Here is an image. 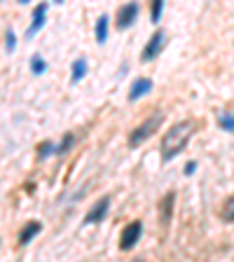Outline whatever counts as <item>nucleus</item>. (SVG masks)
Segmentation results:
<instances>
[{
	"mask_svg": "<svg viewBox=\"0 0 234 262\" xmlns=\"http://www.w3.org/2000/svg\"><path fill=\"white\" fill-rule=\"evenodd\" d=\"M164 0H155V3H150V21L152 23H159V19H162L164 14Z\"/></svg>",
	"mask_w": 234,
	"mask_h": 262,
	"instance_id": "17",
	"label": "nucleus"
},
{
	"mask_svg": "<svg viewBox=\"0 0 234 262\" xmlns=\"http://www.w3.org/2000/svg\"><path fill=\"white\" fill-rule=\"evenodd\" d=\"M31 73H33V75H42V73H47V59H42L40 54L31 56Z\"/></svg>",
	"mask_w": 234,
	"mask_h": 262,
	"instance_id": "16",
	"label": "nucleus"
},
{
	"mask_svg": "<svg viewBox=\"0 0 234 262\" xmlns=\"http://www.w3.org/2000/svg\"><path fill=\"white\" fill-rule=\"evenodd\" d=\"M108 35H110V17H108V14H101V17L96 19V26H94V38L99 45H106Z\"/></svg>",
	"mask_w": 234,
	"mask_h": 262,
	"instance_id": "12",
	"label": "nucleus"
},
{
	"mask_svg": "<svg viewBox=\"0 0 234 262\" xmlns=\"http://www.w3.org/2000/svg\"><path fill=\"white\" fill-rule=\"evenodd\" d=\"M56 155V145L52 143V140H42V143L38 145V159H47V157Z\"/></svg>",
	"mask_w": 234,
	"mask_h": 262,
	"instance_id": "18",
	"label": "nucleus"
},
{
	"mask_svg": "<svg viewBox=\"0 0 234 262\" xmlns=\"http://www.w3.org/2000/svg\"><path fill=\"white\" fill-rule=\"evenodd\" d=\"M173 208H176V192L169 190L167 195L159 199V204H157V216H159V227L167 229L169 225H171L173 220Z\"/></svg>",
	"mask_w": 234,
	"mask_h": 262,
	"instance_id": "6",
	"label": "nucleus"
},
{
	"mask_svg": "<svg viewBox=\"0 0 234 262\" xmlns=\"http://www.w3.org/2000/svg\"><path fill=\"white\" fill-rule=\"evenodd\" d=\"M47 10H50V5L47 3H38V5L33 7V14H31V26L26 28V38H35V35L45 28L47 23Z\"/></svg>",
	"mask_w": 234,
	"mask_h": 262,
	"instance_id": "8",
	"label": "nucleus"
},
{
	"mask_svg": "<svg viewBox=\"0 0 234 262\" xmlns=\"http://www.w3.org/2000/svg\"><path fill=\"white\" fill-rule=\"evenodd\" d=\"M5 47H7V52H10V54H14V52H17V35H14V31H7V35H5Z\"/></svg>",
	"mask_w": 234,
	"mask_h": 262,
	"instance_id": "19",
	"label": "nucleus"
},
{
	"mask_svg": "<svg viewBox=\"0 0 234 262\" xmlns=\"http://www.w3.org/2000/svg\"><path fill=\"white\" fill-rule=\"evenodd\" d=\"M195 171H197V162H195V159H190V162H185L183 173L188 176V178H190V176H195Z\"/></svg>",
	"mask_w": 234,
	"mask_h": 262,
	"instance_id": "20",
	"label": "nucleus"
},
{
	"mask_svg": "<svg viewBox=\"0 0 234 262\" xmlns=\"http://www.w3.org/2000/svg\"><path fill=\"white\" fill-rule=\"evenodd\" d=\"M143 236V223L141 220H131L127 227H122V234H120V251H131L136 244Z\"/></svg>",
	"mask_w": 234,
	"mask_h": 262,
	"instance_id": "5",
	"label": "nucleus"
},
{
	"mask_svg": "<svg viewBox=\"0 0 234 262\" xmlns=\"http://www.w3.org/2000/svg\"><path fill=\"white\" fill-rule=\"evenodd\" d=\"M164 47H167V33H164L162 28H157L155 33L148 38L143 52H141V61L150 63V61H155V59H159V54L164 52Z\"/></svg>",
	"mask_w": 234,
	"mask_h": 262,
	"instance_id": "3",
	"label": "nucleus"
},
{
	"mask_svg": "<svg viewBox=\"0 0 234 262\" xmlns=\"http://www.w3.org/2000/svg\"><path fill=\"white\" fill-rule=\"evenodd\" d=\"M87 73H89V61L84 59V56H78V59H73L71 63V82L73 84H80L84 78H87Z\"/></svg>",
	"mask_w": 234,
	"mask_h": 262,
	"instance_id": "11",
	"label": "nucleus"
},
{
	"mask_svg": "<svg viewBox=\"0 0 234 262\" xmlns=\"http://www.w3.org/2000/svg\"><path fill=\"white\" fill-rule=\"evenodd\" d=\"M155 89V82H152L150 78H145V75H141V78H136L134 82H131V87H129V103H136L138 99H143V96H148L150 91Z\"/></svg>",
	"mask_w": 234,
	"mask_h": 262,
	"instance_id": "9",
	"label": "nucleus"
},
{
	"mask_svg": "<svg viewBox=\"0 0 234 262\" xmlns=\"http://www.w3.org/2000/svg\"><path fill=\"white\" fill-rule=\"evenodd\" d=\"M216 122H218V127L223 129V131H227V134H234V112H229V110L218 112Z\"/></svg>",
	"mask_w": 234,
	"mask_h": 262,
	"instance_id": "13",
	"label": "nucleus"
},
{
	"mask_svg": "<svg viewBox=\"0 0 234 262\" xmlns=\"http://www.w3.org/2000/svg\"><path fill=\"white\" fill-rule=\"evenodd\" d=\"M164 117H167V115H164L162 110H152L143 122L136 124V127L129 131V140H127L129 148H138L141 143H145L148 138H152V136L159 131V127L164 124Z\"/></svg>",
	"mask_w": 234,
	"mask_h": 262,
	"instance_id": "2",
	"label": "nucleus"
},
{
	"mask_svg": "<svg viewBox=\"0 0 234 262\" xmlns=\"http://www.w3.org/2000/svg\"><path fill=\"white\" fill-rule=\"evenodd\" d=\"M138 14H141L138 3H124V5H120L117 12H115L117 31H127V28H131L136 23V19H138Z\"/></svg>",
	"mask_w": 234,
	"mask_h": 262,
	"instance_id": "4",
	"label": "nucleus"
},
{
	"mask_svg": "<svg viewBox=\"0 0 234 262\" xmlns=\"http://www.w3.org/2000/svg\"><path fill=\"white\" fill-rule=\"evenodd\" d=\"M73 145H75V134H66L61 138V143L56 145V157H63L73 150Z\"/></svg>",
	"mask_w": 234,
	"mask_h": 262,
	"instance_id": "15",
	"label": "nucleus"
},
{
	"mask_svg": "<svg viewBox=\"0 0 234 262\" xmlns=\"http://www.w3.org/2000/svg\"><path fill=\"white\" fill-rule=\"evenodd\" d=\"M108 211H110V197L103 195L99 201H96L94 206L89 208V211L84 213L82 218V225H96V223H103L108 216Z\"/></svg>",
	"mask_w": 234,
	"mask_h": 262,
	"instance_id": "7",
	"label": "nucleus"
},
{
	"mask_svg": "<svg viewBox=\"0 0 234 262\" xmlns=\"http://www.w3.org/2000/svg\"><path fill=\"white\" fill-rule=\"evenodd\" d=\"M134 262H145V260H134Z\"/></svg>",
	"mask_w": 234,
	"mask_h": 262,
	"instance_id": "21",
	"label": "nucleus"
},
{
	"mask_svg": "<svg viewBox=\"0 0 234 262\" xmlns=\"http://www.w3.org/2000/svg\"><path fill=\"white\" fill-rule=\"evenodd\" d=\"M199 122L192 117H185L180 122L171 124L169 131L162 136V145H159V152H162V162H171L180 152L188 148V143L192 140V136L197 134Z\"/></svg>",
	"mask_w": 234,
	"mask_h": 262,
	"instance_id": "1",
	"label": "nucleus"
},
{
	"mask_svg": "<svg viewBox=\"0 0 234 262\" xmlns=\"http://www.w3.org/2000/svg\"><path fill=\"white\" fill-rule=\"evenodd\" d=\"M220 220L223 223H234V195H229L220 206Z\"/></svg>",
	"mask_w": 234,
	"mask_h": 262,
	"instance_id": "14",
	"label": "nucleus"
},
{
	"mask_svg": "<svg viewBox=\"0 0 234 262\" xmlns=\"http://www.w3.org/2000/svg\"><path fill=\"white\" fill-rule=\"evenodd\" d=\"M40 232H42V223H40V220H28V223L21 227V232H19L17 244L19 246H28L35 236L40 234Z\"/></svg>",
	"mask_w": 234,
	"mask_h": 262,
	"instance_id": "10",
	"label": "nucleus"
}]
</instances>
